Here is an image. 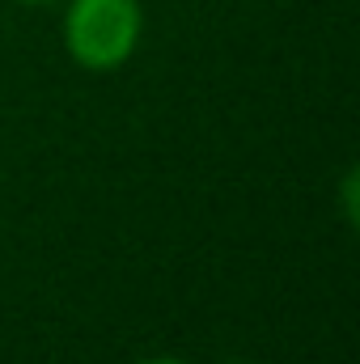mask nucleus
Here are the masks:
<instances>
[{"mask_svg": "<svg viewBox=\"0 0 360 364\" xmlns=\"http://www.w3.org/2000/svg\"><path fill=\"white\" fill-rule=\"evenodd\" d=\"M60 38L77 68L115 73L140 51L144 4L140 0H64Z\"/></svg>", "mask_w": 360, "mask_h": 364, "instance_id": "obj_1", "label": "nucleus"}, {"mask_svg": "<svg viewBox=\"0 0 360 364\" xmlns=\"http://www.w3.org/2000/svg\"><path fill=\"white\" fill-rule=\"evenodd\" d=\"M136 364H191V360H182V356H144Z\"/></svg>", "mask_w": 360, "mask_h": 364, "instance_id": "obj_2", "label": "nucleus"}, {"mask_svg": "<svg viewBox=\"0 0 360 364\" xmlns=\"http://www.w3.org/2000/svg\"><path fill=\"white\" fill-rule=\"evenodd\" d=\"M21 4H55V0H21Z\"/></svg>", "mask_w": 360, "mask_h": 364, "instance_id": "obj_3", "label": "nucleus"}]
</instances>
